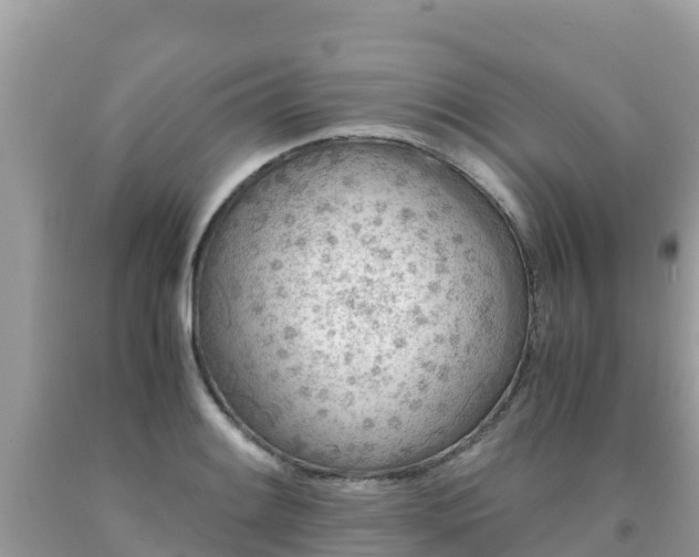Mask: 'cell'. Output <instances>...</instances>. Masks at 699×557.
I'll list each match as a JSON object with an SVG mask.
<instances>
[{"mask_svg": "<svg viewBox=\"0 0 699 557\" xmlns=\"http://www.w3.org/2000/svg\"><path fill=\"white\" fill-rule=\"evenodd\" d=\"M528 274L501 212L429 149H289L221 202L190 272L199 367L277 456L352 475L446 449L504 380Z\"/></svg>", "mask_w": 699, "mask_h": 557, "instance_id": "cell-1", "label": "cell"}]
</instances>
